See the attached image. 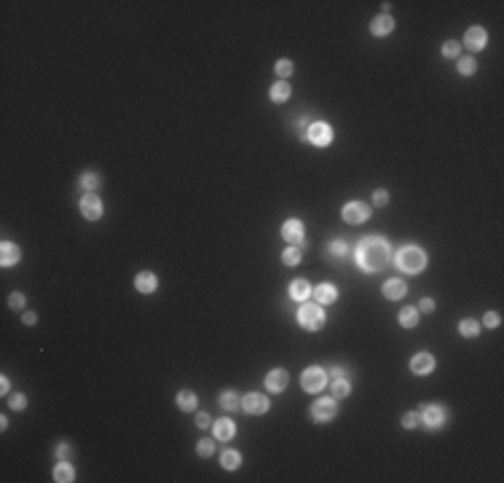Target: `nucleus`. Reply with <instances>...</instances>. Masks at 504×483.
I'll list each match as a JSON object with an SVG mask.
<instances>
[{"mask_svg": "<svg viewBox=\"0 0 504 483\" xmlns=\"http://www.w3.org/2000/svg\"><path fill=\"white\" fill-rule=\"evenodd\" d=\"M389 244L381 239V236H367V239L359 242L357 247V263L365 271H378L389 263Z\"/></svg>", "mask_w": 504, "mask_h": 483, "instance_id": "obj_1", "label": "nucleus"}, {"mask_svg": "<svg viewBox=\"0 0 504 483\" xmlns=\"http://www.w3.org/2000/svg\"><path fill=\"white\" fill-rule=\"evenodd\" d=\"M397 266H400L402 271H408V274H418L426 266V255L418 247H402L400 252H397Z\"/></svg>", "mask_w": 504, "mask_h": 483, "instance_id": "obj_2", "label": "nucleus"}, {"mask_svg": "<svg viewBox=\"0 0 504 483\" xmlns=\"http://www.w3.org/2000/svg\"><path fill=\"white\" fill-rule=\"evenodd\" d=\"M298 322L306 330H319L322 325H325V311H322L319 306H314V304H309V306H300V311H298Z\"/></svg>", "mask_w": 504, "mask_h": 483, "instance_id": "obj_3", "label": "nucleus"}, {"mask_svg": "<svg viewBox=\"0 0 504 483\" xmlns=\"http://www.w3.org/2000/svg\"><path fill=\"white\" fill-rule=\"evenodd\" d=\"M300 384H303V390L306 392H322L325 390V384H327V373L322 371V368H306L303 371V378H300Z\"/></svg>", "mask_w": 504, "mask_h": 483, "instance_id": "obj_4", "label": "nucleus"}, {"mask_svg": "<svg viewBox=\"0 0 504 483\" xmlns=\"http://www.w3.org/2000/svg\"><path fill=\"white\" fill-rule=\"evenodd\" d=\"M335 413H338L335 400H330V397H322V400H317V403L311 405V416H314L317 422H330Z\"/></svg>", "mask_w": 504, "mask_h": 483, "instance_id": "obj_5", "label": "nucleus"}, {"mask_svg": "<svg viewBox=\"0 0 504 483\" xmlns=\"http://www.w3.org/2000/svg\"><path fill=\"white\" fill-rule=\"evenodd\" d=\"M242 408L247 411V413H255V416H260V413H265L268 411V397H263V395H258V392H250L242 400Z\"/></svg>", "mask_w": 504, "mask_h": 483, "instance_id": "obj_6", "label": "nucleus"}, {"mask_svg": "<svg viewBox=\"0 0 504 483\" xmlns=\"http://www.w3.org/2000/svg\"><path fill=\"white\" fill-rule=\"evenodd\" d=\"M81 212H83L86 220H99V217H102V199H97L94 194L83 196L81 199Z\"/></svg>", "mask_w": 504, "mask_h": 483, "instance_id": "obj_7", "label": "nucleus"}, {"mask_svg": "<svg viewBox=\"0 0 504 483\" xmlns=\"http://www.w3.org/2000/svg\"><path fill=\"white\" fill-rule=\"evenodd\" d=\"M306 137L311 140L314 145H327L330 140H332V129L327 126V124H309V132H306Z\"/></svg>", "mask_w": 504, "mask_h": 483, "instance_id": "obj_8", "label": "nucleus"}, {"mask_svg": "<svg viewBox=\"0 0 504 483\" xmlns=\"http://www.w3.org/2000/svg\"><path fill=\"white\" fill-rule=\"evenodd\" d=\"M367 215H370V210L365 204H359V202H349L344 207V220L346 223H365Z\"/></svg>", "mask_w": 504, "mask_h": 483, "instance_id": "obj_9", "label": "nucleus"}, {"mask_svg": "<svg viewBox=\"0 0 504 483\" xmlns=\"http://www.w3.org/2000/svg\"><path fill=\"white\" fill-rule=\"evenodd\" d=\"M287 371H282V368H274V371L265 376V390L268 392H284V387H287Z\"/></svg>", "mask_w": 504, "mask_h": 483, "instance_id": "obj_10", "label": "nucleus"}, {"mask_svg": "<svg viewBox=\"0 0 504 483\" xmlns=\"http://www.w3.org/2000/svg\"><path fill=\"white\" fill-rule=\"evenodd\" d=\"M432 368H434V357H432V355H426V352L416 355V357L411 360V371H413V373H418V376L432 373Z\"/></svg>", "mask_w": 504, "mask_h": 483, "instance_id": "obj_11", "label": "nucleus"}, {"mask_svg": "<svg viewBox=\"0 0 504 483\" xmlns=\"http://www.w3.org/2000/svg\"><path fill=\"white\" fill-rule=\"evenodd\" d=\"M282 236H284L287 242H292V244L303 242V223L295 220V217H292V220H287V223L282 226Z\"/></svg>", "mask_w": 504, "mask_h": 483, "instance_id": "obj_12", "label": "nucleus"}, {"mask_svg": "<svg viewBox=\"0 0 504 483\" xmlns=\"http://www.w3.org/2000/svg\"><path fill=\"white\" fill-rule=\"evenodd\" d=\"M421 419L426 427H440V424L445 422V411L440 408V405H426V408L421 411Z\"/></svg>", "mask_w": 504, "mask_h": 483, "instance_id": "obj_13", "label": "nucleus"}, {"mask_svg": "<svg viewBox=\"0 0 504 483\" xmlns=\"http://www.w3.org/2000/svg\"><path fill=\"white\" fill-rule=\"evenodd\" d=\"M392 27H394V19L389 16V14H384V16H376L373 22H370V33H373V35H389V33H392Z\"/></svg>", "mask_w": 504, "mask_h": 483, "instance_id": "obj_14", "label": "nucleus"}, {"mask_svg": "<svg viewBox=\"0 0 504 483\" xmlns=\"http://www.w3.org/2000/svg\"><path fill=\"white\" fill-rule=\"evenodd\" d=\"M19 247L14 242H3V247H0V263L3 266H14V263H19Z\"/></svg>", "mask_w": 504, "mask_h": 483, "instance_id": "obj_15", "label": "nucleus"}, {"mask_svg": "<svg viewBox=\"0 0 504 483\" xmlns=\"http://www.w3.org/2000/svg\"><path fill=\"white\" fill-rule=\"evenodd\" d=\"M408 293V285L402 279H389L386 285H384V296L386 298H392V301H397V298H402Z\"/></svg>", "mask_w": 504, "mask_h": 483, "instance_id": "obj_16", "label": "nucleus"}, {"mask_svg": "<svg viewBox=\"0 0 504 483\" xmlns=\"http://www.w3.org/2000/svg\"><path fill=\"white\" fill-rule=\"evenodd\" d=\"M135 287H137L140 293H153V290H156V274H150V271H142V274H137V279H135Z\"/></svg>", "mask_w": 504, "mask_h": 483, "instance_id": "obj_17", "label": "nucleus"}, {"mask_svg": "<svg viewBox=\"0 0 504 483\" xmlns=\"http://www.w3.org/2000/svg\"><path fill=\"white\" fill-rule=\"evenodd\" d=\"M311 296V285L306 279H295L290 285V298H295V301H306Z\"/></svg>", "mask_w": 504, "mask_h": 483, "instance_id": "obj_18", "label": "nucleus"}, {"mask_svg": "<svg viewBox=\"0 0 504 483\" xmlns=\"http://www.w3.org/2000/svg\"><path fill=\"white\" fill-rule=\"evenodd\" d=\"M486 46V30L483 27H472L467 33V49H483Z\"/></svg>", "mask_w": 504, "mask_h": 483, "instance_id": "obj_19", "label": "nucleus"}, {"mask_svg": "<svg viewBox=\"0 0 504 483\" xmlns=\"http://www.w3.org/2000/svg\"><path fill=\"white\" fill-rule=\"evenodd\" d=\"M233 432H236V427H233L231 419H217V422H215V435H217L220 440L233 438Z\"/></svg>", "mask_w": 504, "mask_h": 483, "instance_id": "obj_20", "label": "nucleus"}, {"mask_svg": "<svg viewBox=\"0 0 504 483\" xmlns=\"http://www.w3.org/2000/svg\"><path fill=\"white\" fill-rule=\"evenodd\" d=\"M335 298H338V293H335V287H332L330 282H325V285L317 287V301L319 304H332Z\"/></svg>", "mask_w": 504, "mask_h": 483, "instance_id": "obj_21", "label": "nucleus"}, {"mask_svg": "<svg viewBox=\"0 0 504 483\" xmlns=\"http://www.w3.org/2000/svg\"><path fill=\"white\" fill-rule=\"evenodd\" d=\"M75 478V470L70 467V465H64V462H59V465L54 467V480H59V483H70Z\"/></svg>", "mask_w": 504, "mask_h": 483, "instance_id": "obj_22", "label": "nucleus"}, {"mask_svg": "<svg viewBox=\"0 0 504 483\" xmlns=\"http://www.w3.org/2000/svg\"><path fill=\"white\" fill-rule=\"evenodd\" d=\"M290 83L287 81H279V83H274V86H271V100L274 102H284V100H287L290 97Z\"/></svg>", "mask_w": 504, "mask_h": 483, "instance_id": "obj_23", "label": "nucleus"}, {"mask_svg": "<svg viewBox=\"0 0 504 483\" xmlns=\"http://www.w3.org/2000/svg\"><path fill=\"white\" fill-rule=\"evenodd\" d=\"M177 405H180L183 411H193V408H196V395L188 392V390H183V392L177 395Z\"/></svg>", "mask_w": 504, "mask_h": 483, "instance_id": "obj_24", "label": "nucleus"}, {"mask_svg": "<svg viewBox=\"0 0 504 483\" xmlns=\"http://www.w3.org/2000/svg\"><path fill=\"white\" fill-rule=\"evenodd\" d=\"M416 322H418V311L416 309H402L400 311V325L402 328H416Z\"/></svg>", "mask_w": 504, "mask_h": 483, "instance_id": "obj_25", "label": "nucleus"}, {"mask_svg": "<svg viewBox=\"0 0 504 483\" xmlns=\"http://www.w3.org/2000/svg\"><path fill=\"white\" fill-rule=\"evenodd\" d=\"M220 405H223L225 411H236V408L242 405V400H239V397H236L233 392H223V395H220Z\"/></svg>", "mask_w": 504, "mask_h": 483, "instance_id": "obj_26", "label": "nucleus"}, {"mask_svg": "<svg viewBox=\"0 0 504 483\" xmlns=\"http://www.w3.org/2000/svg\"><path fill=\"white\" fill-rule=\"evenodd\" d=\"M459 330H461V336H478L480 333V325H478V322H475V319H461L459 322Z\"/></svg>", "mask_w": 504, "mask_h": 483, "instance_id": "obj_27", "label": "nucleus"}, {"mask_svg": "<svg viewBox=\"0 0 504 483\" xmlns=\"http://www.w3.org/2000/svg\"><path fill=\"white\" fill-rule=\"evenodd\" d=\"M351 390V384L346 381V378H332V395L335 397H346Z\"/></svg>", "mask_w": 504, "mask_h": 483, "instance_id": "obj_28", "label": "nucleus"}, {"mask_svg": "<svg viewBox=\"0 0 504 483\" xmlns=\"http://www.w3.org/2000/svg\"><path fill=\"white\" fill-rule=\"evenodd\" d=\"M220 462H223V467H225V470H236L242 459H239V454H236V451H225Z\"/></svg>", "mask_w": 504, "mask_h": 483, "instance_id": "obj_29", "label": "nucleus"}, {"mask_svg": "<svg viewBox=\"0 0 504 483\" xmlns=\"http://www.w3.org/2000/svg\"><path fill=\"white\" fill-rule=\"evenodd\" d=\"M475 68H478V65H475L472 56H461V59H459V73H461V75H472Z\"/></svg>", "mask_w": 504, "mask_h": 483, "instance_id": "obj_30", "label": "nucleus"}, {"mask_svg": "<svg viewBox=\"0 0 504 483\" xmlns=\"http://www.w3.org/2000/svg\"><path fill=\"white\" fill-rule=\"evenodd\" d=\"M81 185L86 188V191H94V188L99 185V175H94V172H86L81 177Z\"/></svg>", "mask_w": 504, "mask_h": 483, "instance_id": "obj_31", "label": "nucleus"}, {"mask_svg": "<svg viewBox=\"0 0 504 483\" xmlns=\"http://www.w3.org/2000/svg\"><path fill=\"white\" fill-rule=\"evenodd\" d=\"M212 451H215V443L209 440V438L198 440V457H212Z\"/></svg>", "mask_w": 504, "mask_h": 483, "instance_id": "obj_32", "label": "nucleus"}, {"mask_svg": "<svg viewBox=\"0 0 504 483\" xmlns=\"http://www.w3.org/2000/svg\"><path fill=\"white\" fill-rule=\"evenodd\" d=\"M282 261L287 263V266H295V263L300 261V252L295 250V247H290V250H284V255H282Z\"/></svg>", "mask_w": 504, "mask_h": 483, "instance_id": "obj_33", "label": "nucleus"}, {"mask_svg": "<svg viewBox=\"0 0 504 483\" xmlns=\"http://www.w3.org/2000/svg\"><path fill=\"white\" fill-rule=\"evenodd\" d=\"M277 73L282 75V78H287V75L292 73V62H290V59H279V62H277Z\"/></svg>", "mask_w": 504, "mask_h": 483, "instance_id": "obj_34", "label": "nucleus"}, {"mask_svg": "<svg viewBox=\"0 0 504 483\" xmlns=\"http://www.w3.org/2000/svg\"><path fill=\"white\" fill-rule=\"evenodd\" d=\"M499 322H501V317L496 314V311H488V314L483 317V325H486V328H496Z\"/></svg>", "mask_w": 504, "mask_h": 483, "instance_id": "obj_35", "label": "nucleus"}, {"mask_svg": "<svg viewBox=\"0 0 504 483\" xmlns=\"http://www.w3.org/2000/svg\"><path fill=\"white\" fill-rule=\"evenodd\" d=\"M24 405H27V397H24V395H19V392L11 395V408H14V411H22Z\"/></svg>", "mask_w": 504, "mask_h": 483, "instance_id": "obj_36", "label": "nucleus"}, {"mask_svg": "<svg viewBox=\"0 0 504 483\" xmlns=\"http://www.w3.org/2000/svg\"><path fill=\"white\" fill-rule=\"evenodd\" d=\"M443 54H445V56H459V43H456V41H448V43L443 46Z\"/></svg>", "mask_w": 504, "mask_h": 483, "instance_id": "obj_37", "label": "nucleus"}, {"mask_svg": "<svg viewBox=\"0 0 504 483\" xmlns=\"http://www.w3.org/2000/svg\"><path fill=\"white\" fill-rule=\"evenodd\" d=\"M346 252V242H341V239H335L330 244V255H344Z\"/></svg>", "mask_w": 504, "mask_h": 483, "instance_id": "obj_38", "label": "nucleus"}, {"mask_svg": "<svg viewBox=\"0 0 504 483\" xmlns=\"http://www.w3.org/2000/svg\"><path fill=\"white\" fill-rule=\"evenodd\" d=\"M8 304H11V309H22L24 306V296L22 293H14V296L8 298Z\"/></svg>", "mask_w": 504, "mask_h": 483, "instance_id": "obj_39", "label": "nucleus"}, {"mask_svg": "<svg viewBox=\"0 0 504 483\" xmlns=\"http://www.w3.org/2000/svg\"><path fill=\"white\" fill-rule=\"evenodd\" d=\"M402 424L408 430H413L416 424H418V413H405V419H402Z\"/></svg>", "mask_w": 504, "mask_h": 483, "instance_id": "obj_40", "label": "nucleus"}, {"mask_svg": "<svg viewBox=\"0 0 504 483\" xmlns=\"http://www.w3.org/2000/svg\"><path fill=\"white\" fill-rule=\"evenodd\" d=\"M373 202H376L378 207H384V204L389 202V194H386V191H376V194H373Z\"/></svg>", "mask_w": 504, "mask_h": 483, "instance_id": "obj_41", "label": "nucleus"}, {"mask_svg": "<svg viewBox=\"0 0 504 483\" xmlns=\"http://www.w3.org/2000/svg\"><path fill=\"white\" fill-rule=\"evenodd\" d=\"M418 306H421L424 311H432V309H434V301H432V298H424V301H421V304H418Z\"/></svg>", "mask_w": 504, "mask_h": 483, "instance_id": "obj_42", "label": "nucleus"}, {"mask_svg": "<svg viewBox=\"0 0 504 483\" xmlns=\"http://www.w3.org/2000/svg\"><path fill=\"white\" fill-rule=\"evenodd\" d=\"M196 424H198V427H207V424H209V416H207V413H198V416H196Z\"/></svg>", "mask_w": 504, "mask_h": 483, "instance_id": "obj_43", "label": "nucleus"}, {"mask_svg": "<svg viewBox=\"0 0 504 483\" xmlns=\"http://www.w3.org/2000/svg\"><path fill=\"white\" fill-rule=\"evenodd\" d=\"M22 319H24V325H35V319H38V317L32 314V311H24V317H22Z\"/></svg>", "mask_w": 504, "mask_h": 483, "instance_id": "obj_44", "label": "nucleus"}, {"mask_svg": "<svg viewBox=\"0 0 504 483\" xmlns=\"http://www.w3.org/2000/svg\"><path fill=\"white\" fill-rule=\"evenodd\" d=\"M0 390H3V392H8V390H11V384H8V378H6V376L0 378Z\"/></svg>", "mask_w": 504, "mask_h": 483, "instance_id": "obj_45", "label": "nucleus"}, {"mask_svg": "<svg viewBox=\"0 0 504 483\" xmlns=\"http://www.w3.org/2000/svg\"><path fill=\"white\" fill-rule=\"evenodd\" d=\"M70 451V446H68V443H62V446L59 448H56V457H59V454H62V457H64V454H68Z\"/></svg>", "mask_w": 504, "mask_h": 483, "instance_id": "obj_46", "label": "nucleus"}, {"mask_svg": "<svg viewBox=\"0 0 504 483\" xmlns=\"http://www.w3.org/2000/svg\"><path fill=\"white\" fill-rule=\"evenodd\" d=\"M330 376H332V378H344V371H341V368H332Z\"/></svg>", "mask_w": 504, "mask_h": 483, "instance_id": "obj_47", "label": "nucleus"}]
</instances>
